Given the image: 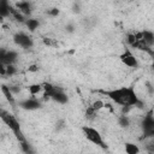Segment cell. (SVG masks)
Listing matches in <instances>:
<instances>
[{
    "instance_id": "1",
    "label": "cell",
    "mask_w": 154,
    "mask_h": 154,
    "mask_svg": "<svg viewBox=\"0 0 154 154\" xmlns=\"http://www.w3.org/2000/svg\"><path fill=\"white\" fill-rule=\"evenodd\" d=\"M101 93L108 97L112 102L116 105H119L124 108H130L134 106H138L141 103L137 93L132 87H119V88H113L108 90H101Z\"/></svg>"
},
{
    "instance_id": "2",
    "label": "cell",
    "mask_w": 154,
    "mask_h": 154,
    "mask_svg": "<svg viewBox=\"0 0 154 154\" xmlns=\"http://www.w3.org/2000/svg\"><path fill=\"white\" fill-rule=\"evenodd\" d=\"M0 117H1L2 122L7 125V128L13 132L14 137L17 138V141H18L19 143L26 141V138H25V136H24V134H23V131H22V126H20L18 119L16 118V116H13V114L10 113L8 111H5L4 108H1V111H0Z\"/></svg>"
},
{
    "instance_id": "3",
    "label": "cell",
    "mask_w": 154,
    "mask_h": 154,
    "mask_svg": "<svg viewBox=\"0 0 154 154\" xmlns=\"http://www.w3.org/2000/svg\"><path fill=\"white\" fill-rule=\"evenodd\" d=\"M81 130H82L83 136L85 137L87 141H89L90 143H93V144H95L96 147H100V148H102V149L107 148V144L105 143L101 132H100L96 128L90 126V125H83Z\"/></svg>"
},
{
    "instance_id": "4",
    "label": "cell",
    "mask_w": 154,
    "mask_h": 154,
    "mask_svg": "<svg viewBox=\"0 0 154 154\" xmlns=\"http://www.w3.org/2000/svg\"><path fill=\"white\" fill-rule=\"evenodd\" d=\"M119 59H120V61H122L125 66H128V67H130V69H137L138 65H140L137 57H136V55L131 52V49H129V48H126L125 51H123V53H120Z\"/></svg>"
},
{
    "instance_id": "5",
    "label": "cell",
    "mask_w": 154,
    "mask_h": 154,
    "mask_svg": "<svg viewBox=\"0 0 154 154\" xmlns=\"http://www.w3.org/2000/svg\"><path fill=\"white\" fill-rule=\"evenodd\" d=\"M13 42H14L18 47L24 48V49L32 48V46H34L32 38H31L28 34H25V32H23V31L16 32V34L13 35Z\"/></svg>"
},
{
    "instance_id": "6",
    "label": "cell",
    "mask_w": 154,
    "mask_h": 154,
    "mask_svg": "<svg viewBox=\"0 0 154 154\" xmlns=\"http://www.w3.org/2000/svg\"><path fill=\"white\" fill-rule=\"evenodd\" d=\"M17 58H18V53L12 49L10 51L2 49L0 53V60L2 65H13L17 61Z\"/></svg>"
},
{
    "instance_id": "7",
    "label": "cell",
    "mask_w": 154,
    "mask_h": 154,
    "mask_svg": "<svg viewBox=\"0 0 154 154\" xmlns=\"http://www.w3.org/2000/svg\"><path fill=\"white\" fill-rule=\"evenodd\" d=\"M19 106H20L23 109H26V111H34V109L40 108L41 103H40V101H38L37 99H35V97H28V99L20 101V102H19Z\"/></svg>"
},
{
    "instance_id": "8",
    "label": "cell",
    "mask_w": 154,
    "mask_h": 154,
    "mask_svg": "<svg viewBox=\"0 0 154 154\" xmlns=\"http://www.w3.org/2000/svg\"><path fill=\"white\" fill-rule=\"evenodd\" d=\"M141 35H142V41L149 48H152L154 46V31H152V30H143L141 32Z\"/></svg>"
},
{
    "instance_id": "9",
    "label": "cell",
    "mask_w": 154,
    "mask_h": 154,
    "mask_svg": "<svg viewBox=\"0 0 154 154\" xmlns=\"http://www.w3.org/2000/svg\"><path fill=\"white\" fill-rule=\"evenodd\" d=\"M16 8L20 13H23L24 16H28V14L31 13V4L28 2V1H20V2H18L16 5Z\"/></svg>"
},
{
    "instance_id": "10",
    "label": "cell",
    "mask_w": 154,
    "mask_h": 154,
    "mask_svg": "<svg viewBox=\"0 0 154 154\" xmlns=\"http://www.w3.org/2000/svg\"><path fill=\"white\" fill-rule=\"evenodd\" d=\"M124 150L126 154H140V147L134 142H126L124 144Z\"/></svg>"
},
{
    "instance_id": "11",
    "label": "cell",
    "mask_w": 154,
    "mask_h": 154,
    "mask_svg": "<svg viewBox=\"0 0 154 154\" xmlns=\"http://www.w3.org/2000/svg\"><path fill=\"white\" fill-rule=\"evenodd\" d=\"M11 5L7 1H0V16L2 18L11 16Z\"/></svg>"
},
{
    "instance_id": "12",
    "label": "cell",
    "mask_w": 154,
    "mask_h": 154,
    "mask_svg": "<svg viewBox=\"0 0 154 154\" xmlns=\"http://www.w3.org/2000/svg\"><path fill=\"white\" fill-rule=\"evenodd\" d=\"M25 25H26L28 29L32 32V31H35V30L40 26V22H38L37 19H35V18H29V19L25 20Z\"/></svg>"
},
{
    "instance_id": "13",
    "label": "cell",
    "mask_w": 154,
    "mask_h": 154,
    "mask_svg": "<svg viewBox=\"0 0 154 154\" xmlns=\"http://www.w3.org/2000/svg\"><path fill=\"white\" fill-rule=\"evenodd\" d=\"M28 89H29V93L34 96V95L43 91V85L42 84H38V83H35V84H30Z\"/></svg>"
},
{
    "instance_id": "14",
    "label": "cell",
    "mask_w": 154,
    "mask_h": 154,
    "mask_svg": "<svg viewBox=\"0 0 154 154\" xmlns=\"http://www.w3.org/2000/svg\"><path fill=\"white\" fill-rule=\"evenodd\" d=\"M118 124L122 128H128V126H130V118L126 114H122L118 117Z\"/></svg>"
},
{
    "instance_id": "15",
    "label": "cell",
    "mask_w": 154,
    "mask_h": 154,
    "mask_svg": "<svg viewBox=\"0 0 154 154\" xmlns=\"http://www.w3.org/2000/svg\"><path fill=\"white\" fill-rule=\"evenodd\" d=\"M1 91H2V94L6 96V99H7L8 101L13 102V96H12V93H11L10 87H7V85H2V87H1Z\"/></svg>"
},
{
    "instance_id": "16",
    "label": "cell",
    "mask_w": 154,
    "mask_h": 154,
    "mask_svg": "<svg viewBox=\"0 0 154 154\" xmlns=\"http://www.w3.org/2000/svg\"><path fill=\"white\" fill-rule=\"evenodd\" d=\"M19 144H20L22 150H23L25 154H32V153H34L32 147H31V144L28 143V141H24V142H22V143H19Z\"/></svg>"
},
{
    "instance_id": "17",
    "label": "cell",
    "mask_w": 154,
    "mask_h": 154,
    "mask_svg": "<svg viewBox=\"0 0 154 154\" xmlns=\"http://www.w3.org/2000/svg\"><path fill=\"white\" fill-rule=\"evenodd\" d=\"M90 107L97 112V111H100L101 108H103V107H105V102H103L102 100H96V101H94V102L91 103V106H90Z\"/></svg>"
},
{
    "instance_id": "18",
    "label": "cell",
    "mask_w": 154,
    "mask_h": 154,
    "mask_svg": "<svg viewBox=\"0 0 154 154\" xmlns=\"http://www.w3.org/2000/svg\"><path fill=\"white\" fill-rule=\"evenodd\" d=\"M48 12H49V14H52V16H58V14H59V10H58V8H52V10H49Z\"/></svg>"
},
{
    "instance_id": "19",
    "label": "cell",
    "mask_w": 154,
    "mask_h": 154,
    "mask_svg": "<svg viewBox=\"0 0 154 154\" xmlns=\"http://www.w3.org/2000/svg\"><path fill=\"white\" fill-rule=\"evenodd\" d=\"M152 69L154 70V58H153V61H152Z\"/></svg>"
}]
</instances>
